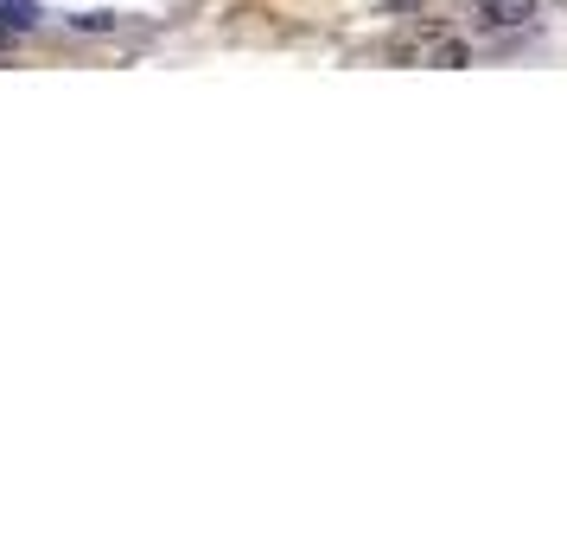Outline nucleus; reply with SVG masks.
<instances>
[{"label": "nucleus", "mask_w": 567, "mask_h": 548, "mask_svg": "<svg viewBox=\"0 0 567 548\" xmlns=\"http://www.w3.org/2000/svg\"><path fill=\"white\" fill-rule=\"evenodd\" d=\"M478 13H485V26L510 32V26H529V20H536V0H478Z\"/></svg>", "instance_id": "obj_1"}, {"label": "nucleus", "mask_w": 567, "mask_h": 548, "mask_svg": "<svg viewBox=\"0 0 567 548\" xmlns=\"http://www.w3.org/2000/svg\"><path fill=\"white\" fill-rule=\"evenodd\" d=\"M0 20H7V26H39V7H32V0H0Z\"/></svg>", "instance_id": "obj_2"}, {"label": "nucleus", "mask_w": 567, "mask_h": 548, "mask_svg": "<svg viewBox=\"0 0 567 548\" xmlns=\"http://www.w3.org/2000/svg\"><path fill=\"white\" fill-rule=\"evenodd\" d=\"M434 64H440V71H459V64H466V45H459V39H440V45H434Z\"/></svg>", "instance_id": "obj_3"}, {"label": "nucleus", "mask_w": 567, "mask_h": 548, "mask_svg": "<svg viewBox=\"0 0 567 548\" xmlns=\"http://www.w3.org/2000/svg\"><path fill=\"white\" fill-rule=\"evenodd\" d=\"M71 26H83V32H115L122 20H115V13H71Z\"/></svg>", "instance_id": "obj_4"}, {"label": "nucleus", "mask_w": 567, "mask_h": 548, "mask_svg": "<svg viewBox=\"0 0 567 548\" xmlns=\"http://www.w3.org/2000/svg\"><path fill=\"white\" fill-rule=\"evenodd\" d=\"M383 7H395V13H408V7H421V0H383Z\"/></svg>", "instance_id": "obj_5"}, {"label": "nucleus", "mask_w": 567, "mask_h": 548, "mask_svg": "<svg viewBox=\"0 0 567 548\" xmlns=\"http://www.w3.org/2000/svg\"><path fill=\"white\" fill-rule=\"evenodd\" d=\"M13 32H20V26H7V20H0V45H13Z\"/></svg>", "instance_id": "obj_6"}]
</instances>
